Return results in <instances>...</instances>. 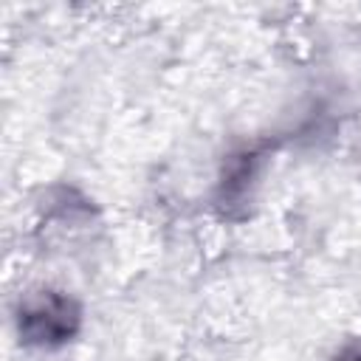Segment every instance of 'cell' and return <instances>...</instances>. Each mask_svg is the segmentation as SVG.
Listing matches in <instances>:
<instances>
[{"instance_id": "obj_1", "label": "cell", "mask_w": 361, "mask_h": 361, "mask_svg": "<svg viewBox=\"0 0 361 361\" xmlns=\"http://www.w3.org/2000/svg\"><path fill=\"white\" fill-rule=\"evenodd\" d=\"M79 310L71 299L59 293H39L37 299L25 302L20 310V333L25 341H62L76 330Z\"/></svg>"}, {"instance_id": "obj_2", "label": "cell", "mask_w": 361, "mask_h": 361, "mask_svg": "<svg viewBox=\"0 0 361 361\" xmlns=\"http://www.w3.org/2000/svg\"><path fill=\"white\" fill-rule=\"evenodd\" d=\"M336 361H361V347H344L338 355H336Z\"/></svg>"}]
</instances>
